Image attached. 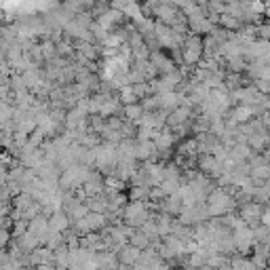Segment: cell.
<instances>
[{"instance_id": "cell-5", "label": "cell", "mask_w": 270, "mask_h": 270, "mask_svg": "<svg viewBox=\"0 0 270 270\" xmlns=\"http://www.w3.org/2000/svg\"><path fill=\"white\" fill-rule=\"evenodd\" d=\"M36 270H57V268L51 264H40V266H36Z\"/></svg>"}, {"instance_id": "cell-3", "label": "cell", "mask_w": 270, "mask_h": 270, "mask_svg": "<svg viewBox=\"0 0 270 270\" xmlns=\"http://www.w3.org/2000/svg\"><path fill=\"white\" fill-rule=\"evenodd\" d=\"M49 228L53 230V232H62L64 228H68V217L62 215V213H57L51 217V224H49Z\"/></svg>"}, {"instance_id": "cell-4", "label": "cell", "mask_w": 270, "mask_h": 270, "mask_svg": "<svg viewBox=\"0 0 270 270\" xmlns=\"http://www.w3.org/2000/svg\"><path fill=\"white\" fill-rule=\"evenodd\" d=\"M131 245L139 247V249H146L148 247V235H144V232H135V235L131 236Z\"/></svg>"}, {"instance_id": "cell-6", "label": "cell", "mask_w": 270, "mask_h": 270, "mask_svg": "<svg viewBox=\"0 0 270 270\" xmlns=\"http://www.w3.org/2000/svg\"><path fill=\"white\" fill-rule=\"evenodd\" d=\"M154 270H171V266H169V264H165V262H161V264L156 266Z\"/></svg>"}, {"instance_id": "cell-1", "label": "cell", "mask_w": 270, "mask_h": 270, "mask_svg": "<svg viewBox=\"0 0 270 270\" xmlns=\"http://www.w3.org/2000/svg\"><path fill=\"white\" fill-rule=\"evenodd\" d=\"M139 256H141L139 247L125 245V247H121V251H118V262H121V264H127V266H133L135 262L139 260Z\"/></svg>"}, {"instance_id": "cell-2", "label": "cell", "mask_w": 270, "mask_h": 270, "mask_svg": "<svg viewBox=\"0 0 270 270\" xmlns=\"http://www.w3.org/2000/svg\"><path fill=\"white\" fill-rule=\"evenodd\" d=\"M53 264H55L57 270H70V249H66V247H57Z\"/></svg>"}]
</instances>
